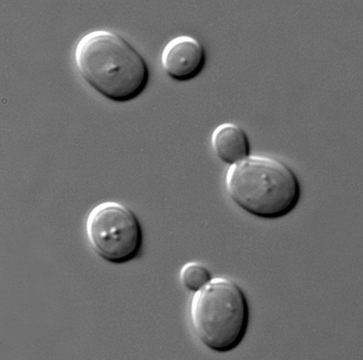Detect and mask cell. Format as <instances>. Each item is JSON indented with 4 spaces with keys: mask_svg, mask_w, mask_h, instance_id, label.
<instances>
[{
    "mask_svg": "<svg viewBox=\"0 0 363 360\" xmlns=\"http://www.w3.org/2000/svg\"><path fill=\"white\" fill-rule=\"evenodd\" d=\"M74 58L86 84L110 101H133L149 84L145 59L122 36L108 30L83 36L74 49Z\"/></svg>",
    "mask_w": 363,
    "mask_h": 360,
    "instance_id": "cell-1",
    "label": "cell"
},
{
    "mask_svg": "<svg viewBox=\"0 0 363 360\" xmlns=\"http://www.w3.org/2000/svg\"><path fill=\"white\" fill-rule=\"evenodd\" d=\"M225 189L238 207L264 220L289 215L301 196L299 179L289 164L264 156H249L231 166Z\"/></svg>",
    "mask_w": 363,
    "mask_h": 360,
    "instance_id": "cell-2",
    "label": "cell"
},
{
    "mask_svg": "<svg viewBox=\"0 0 363 360\" xmlns=\"http://www.w3.org/2000/svg\"><path fill=\"white\" fill-rule=\"evenodd\" d=\"M194 331L211 350L227 352L244 340L250 320L245 292L233 281L217 277L195 292L191 305Z\"/></svg>",
    "mask_w": 363,
    "mask_h": 360,
    "instance_id": "cell-3",
    "label": "cell"
},
{
    "mask_svg": "<svg viewBox=\"0 0 363 360\" xmlns=\"http://www.w3.org/2000/svg\"><path fill=\"white\" fill-rule=\"evenodd\" d=\"M86 235L94 251L104 260L123 264L140 256L143 232L138 216L130 208L106 201L91 210Z\"/></svg>",
    "mask_w": 363,
    "mask_h": 360,
    "instance_id": "cell-4",
    "label": "cell"
},
{
    "mask_svg": "<svg viewBox=\"0 0 363 360\" xmlns=\"http://www.w3.org/2000/svg\"><path fill=\"white\" fill-rule=\"evenodd\" d=\"M203 45L194 37L180 35L169 41L162 51V64L168 76L178 81L198 77L206 64Z\"/></svg>",
    "mask_w": 363,
    "mask_h": 360,
    "instance_id": "cell-5",
    "label": "cell"
},
{
    "mask_svg": "<svg viewBox=\"0 0 363 360\" xmlns=\"http://www.w3.org/2000/svg\"><path fill=\"white\" fill-rule=\"evenodd\" d=\"M211 145L218 159L230 167L251 154V142L246 132L233 123L218 125L211 136Z\"/></svg>",
    "mask_w": 363,
    "mask_h": 360,
    "instance_id": "cell-6",
    "label": "cell"
},
{
    "mask_svg": "<svg viewBox=\"0 0 363 360\" xmlns=\"http://www.w3.org/2000/svg\"><path fill=\"white\" fill-rule=\"evenodd\" d=\"M180 279L186 288L196 292L211 281V276L206 266L191 261L182 267Z\"/></svg>",
    "mask_w": 363,
    "mask_h": 360,
    "instance_id": "cell-7",
    "label": "cell"
}]
</instances>
